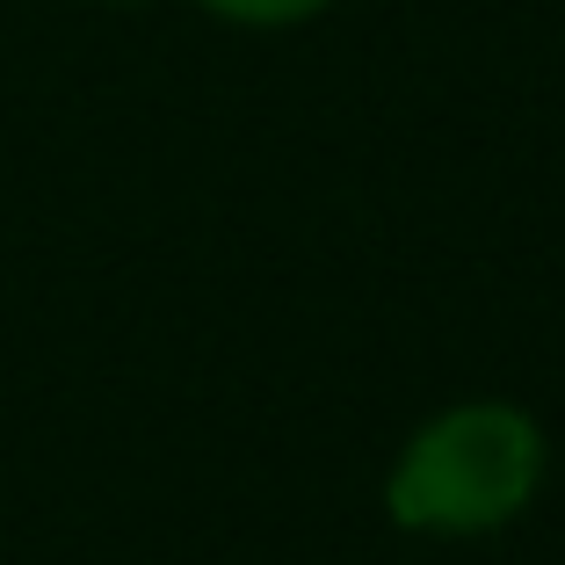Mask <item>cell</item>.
<instances>
[{
    "instance_id": "cell-1",
    "label": "cell",
    "mask_w": 565,
    "mask_h": 565,
    "mask_svg": "<svg viewBox=\"0 0 565 565\" xmlns=\"http://www.w3.org/2000/svg\"><path fill=\"white\" fill-rule=\"evenodd\" d=\"M544 443L530 414L515 406H457L435 428L414 435V449L392 471V515L428 536H479L508 522L530 500Z\"/></svg>"
},
{
    "instance_id": "cell-2",
    "label": "cell",
    "mask_w": 565,
    "mask_h": 565,
    "mask_svg": "<svg viewBox=\"0 0 565 565\" xmlns=\"http://www.w3.org/2000/svg\"><path fill=\"white\" fill-rule=\"evenodd\" d=\"M203 8H217L233 22H298V15H319L327 0H203Z\"/></svg>"
}]
</instances>
